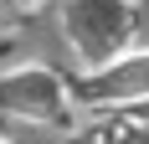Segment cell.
<instances>
[{"instance_id":"obj_1","label":"cell","mask_w":149,"mask_h":144,"mask_svg":"<svg viewBox=\"0 0 149 144\" xmlns=\"http://www.w3.org/2000/svg\"><path fill=\"white\" fill-rule=\"evenodd\" d=\"M62 31L88 72L129 57L139 36V0H62Z\"/></svg>"},{"instance_id":"obj_2","label":"cell","mask_w":149,"mask_h":144,"mask_svg":"<svg viewBox=\"0 0 149 144\" xmlns=\"http://www.w3.org/2000/svg\"><path fill=\"white\" fill-rule=\"evenodd\" d=\"M72 87L62 82L52 67L31 62V67H10L0 72V108L31 124H67L72 118Z\"/></svg>"},{"instance_id":"obj_3","label":"cell","mask_w":149,"mask_h":144,"mask_svg":"<svg viewBox=\"0 0 149 144\" xmlns=\"http://www.w3.org/2000/svg\"><path fill=\"white\" fill-rule=\"evenodd\" d=\"M72 98L88 103V108H139V103H149V52H129V57L88 72L82 82H72Z\"/></svg>"},{"instance_id":"obj_4","label":"cell","mask_w":149,"mask_h":144,"mask_svg":"<svg viewBox=\"0 0 149 144\" xmlns=\"http://www.w3.org/2000/svg\"><path fill=\"white\" fill-rule=\"evenodd\" d=\"M0 144H5V139H0Z\"/></svg>"}]
</instances>
